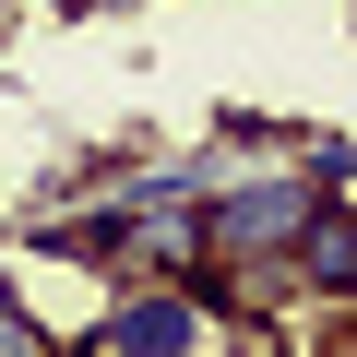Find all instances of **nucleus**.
<instances>
[{
  "instance_id": "2",
  "label": "nucleus",
  "mask_w": 357,
  "mask_h": 357,
  "mask_svg": "<svg viewBox=\"0 0 357 357\" xmlns=\"http://www.w3.org/2000/svg\"><path fill=\"white\" fill-rule=\"evenodd\" d=\"M203 286H107V310L84 321V357H203Z\"/></svg>"
},
{
  "instance_id": "3",
  "label": "nucleus",
  "mask_w": 357,
  "mask_h": 357,
  "mask_svg": "<svg viewBox=\"0 0 357 357\" xmlns=\"http://www.w3.org/2000/svg\"><path fill=\"white\" fill-rule=\"evenodd\" d=\"M286 286H310V298H357V191H345V203H321V215L298 227Z\"/></svg>"
},
{
  "instance_id": "1",
  "label": "nucleus",
  "mask_w": 357,
  "mask_h": 357,
  "mask_svg": "<svg viewBox=\"0 0 357 357\" xmlns=\"http://www.w3.org/2000/svg\"><path fill=\"white\" fill-rule=\"evenodd\" d=\"M321 215V191L298 167H238V178H191V227H203V274H286L298 227Z\"/></svg>"
},
{
  "instance_id": "5",
  "label": "nucleus",
  "mask_w": 357,
  "mask_h": 357,
  "mask_svg": "<svg viewBox=\"0 0 357 357\" xmlns=\"http://www.w3.org/2000/svg\"><path fill=\"white\" fill-rule=\"evenodd\" d=\"M96 13H107V0H96Z\"/></svg>"
},
{
  "instance_id": "4",
  "label": "nucleus",
  "mask_w": 357,
  "mask_h": 357,
  "mask_svg": "<svg viewBox=\"0 0 357 357\" xmlns=\"http://www.w3.org/2000/svg\"><path fill=\"white\" fill-rule=\"evenodd\" d=\"M36 13H96V0H36Z\"/></svg>"
}]
</instances>
